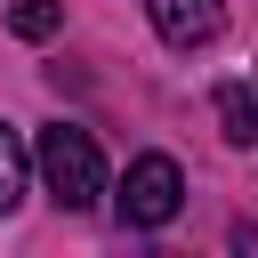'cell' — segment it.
Listing matches in <instances>:
<instances>
[{
	"instance_id": "5b68a950",
	"label": "cell",
	"mask_w": 258,
	"mask_h": 258,
	"mask_svg": "<svg viewBox=\"0 0 258 258\" xmlns=\"http://www.w3.org/2000/svg\"><path fill=\"white\" fill-rule=\"evenodd\" d=\"M24 169H32V153H24V137H16L8 121H0V218H8L16 202H24Z\"/></svg>"
},
{
	"instance_id": "277c9868",
	"label": "cell",
	"mask_w": 258,
	"mask_h": 258,
	"mask_svg": "<svg viewBox=\"0 0 258 258\" xmlns=\"http://www.w3.org/2000/svg\"><path fill=\"white\" fill-rule=\"evenodd\" d=\"M218 121H226L234 145H258V89H250V81H226V89H218Z\"/></svg>"
},
{
	"instance_id": "3957f363",
	"label": "cell",
	"mask_w": 258,
	"mask_h": 258,
	"mask_svg": "<svg viewBox=\"0 0 258 258\" xmlns=\"http://www.w3.org/2000/svg\"><path fill=\"white\" fill-rule=\"evenodd\" d=\"M153 8V32L169 40V48H202V40H218V24H226V0H145Z\"/></svg>"
},
{
	"instance_id": "7a4b0ae2",
	"label": "cell",
	"mask_w": 258,
	"mask_h": 258,
	"mask_svg": "<svg viewBox=\"0 0 258 258\" xmlns=\"http://www.w3.org/2000/svg\"><path fill=\"white\" fill-rule=\"evenodd\" d=\"M113 210H121V226H169L185 210V169L169 153H137L129 177H121V194H113Z\"/></svg>"
},
{
	"instance_id": "6da1fadb",
	"label": "cell",
	"mask_w": 258,
	"mask_h": 258,
	"mask_svg": "<svg viewBox=\"0 0 258 258\" xmlns=\"http://www.w3.org/2000/svg\"><path fill=\"white\" fill-rule=\"evenodd\" d=\"M32 161H40V185H48V202H56V210H97V202H105V153H97V137H89V129L48 121Z\"/></svg>"
},
{
	"instance_id": "8992f818",
	"label": "cell",
	"mask_w": 258,
	"mask_h": 258,
	"mask_svg": "<svg viewBox=\"0 0 258 258\" xmlns=\"http://www.w3.org/2000/svg\"><path fill=\"white\" fill-rule=\"evenodd\" d=\"M8 24H16V40H48L64 24V0H8Z\"/></svg>"
}]
</instances>
